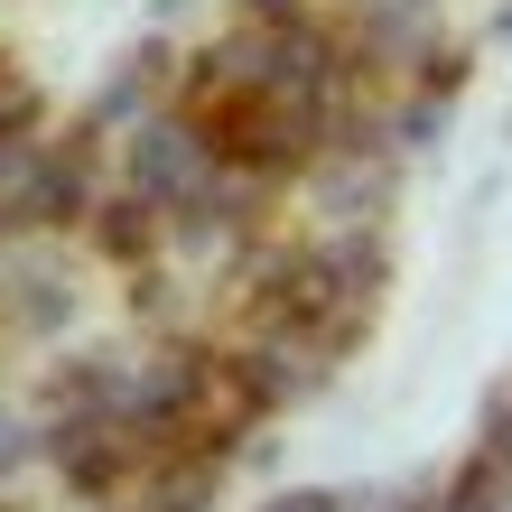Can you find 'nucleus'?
I'll return each instance as SVG.
<instances>
[{"label":"nucleus","instance_id":"f257e3e1","mask_svg":"<svg viewBox=\"0 0 512 512\" xmlns=\"http://www.w3.org/2000/svg\"><path fill=\"white\" fill-rule=\"evenodd\" d=\"M503 494H512V457H494V447H485V457H475L429 512H503Z\"/></svg>","mask_w":512,"mask_h":512},{"label":"nucleus","instance_id":"f03ea898","mask_svg":"<svg viewBox=\"0 0 512 512\" xmlns=\"http://www.w3.org/2000/svg\"><path fill=\"white\" fill-rule=\"evenodd\" d=\"M103 252H149V224H140V205H103Z\"/></svg>","mask_w":512,"mask_h":512},{"label":"nucleus","instance_id":"7ed1b4c3","mask_svg":"<svg viewBox=\"0 0 512 512\" xmlns=\"http://www.w3.org/2000/svg\"><path fill=\"white\" fill-rule=\"evenodd\" d=\"M270 512H345V503H336V494H280Z\"/></svg>","mask_w":512,"mask_h":512}]
</instances>
